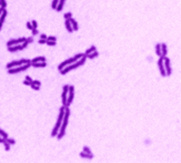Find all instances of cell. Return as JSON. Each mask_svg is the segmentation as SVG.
Masks as SVG:
<instances>
[{
	"label": "cell",
	"mask_w": 181,
	"mask_h": 163,
	"mask_svg": "<svg viewBox=\"0 0 181 163\" xmlns=\"http://www.w3.org/2000/svg\"><path fill=\"white\" fill-rule=\"evenodd\" d=\"M28 45H29V43H28V42H27V41H24V42H23V43H22V47H23L24 49H26L27 47H28Z\"/></svg>",
	"instance_id": "60d3db41"
},
{
	"label": "cell",
	"mask_w": 181,
	"mask_h": 163,
	"mask_svg": "<svg viewBox=\"0 0 181 163\" xmlns=\"http://www.w3.org/2000/svg\"><path fill=\"white\" fill-rule=\"evenodd\" d=\"M23 84L24 85H31V83H30L29 81H27V80H24V81H23Z\"/></svg>",
	"instance_id": "b9f144b4"
},
{
	"label": "cell",
	"mask_w": 181,
	"mask_h": 163,
	"mask_svg": "<svg viewBox=\"0 0 181 163\" xmlns=\"http://www.w3.org/2000/svg\"><path fill=\"white\" fill-rule=\"evenodd\" d=\"M160 47H161V57L164 58L167 57V53H168V47L165 43H160Z\"/></svg>",
	"instance_id": "9a60e30c"
},
{
	"label": "cell",
	"mask_w": 181,
	"mask_h": 163,
	"mask_svg": "<svg viewBox=\"0 0 181 163\" xmlns=\"http://www.w3.org/2000/svg\"><path fill=\"white\" fill-rule=\"evenodd\" d=\"M26 63H31V60L30 59H20V60H15V61H11V62L7 63L6 68L8 69H11V68H16V67H19V66H22V64H26Z\"/></svg>",
	"instance_id": "5b68a950"
},
{
	"label": "cell",
	"mask_w": 181,
	"mask_h": 163,
	"mask_svg": "<svg viewBox=\"0 0 181 163\" xmlns=\"http://www.w3.org/2000/svg\"><path fill=\"white\" fill-rule=\"evenodd\" d=\"M58 2H59V0H52V2H51V8H52L53 10H56V9H57Z\"/></svg>",
	"instance_id": "d4e9b609"
},
{
	"label": "cell",
	"mask_w": 181,
	"mask_h": 163,
	"mask_svg": "<svg viewBox=\"0 0 181 163\" xmlns=\"http://www.w3.org/2000/svg\"><path fill=\"white\" fill-rule=\"evenodd\" d=\"M26 41L28 42V43H32L33 42V37L31 36V37H29V38H26Z\"/></svg>",
	"instance_id": "836d02e7"
},
{
	"label": "cell",
	"mask_w": 181,
	"mask_h": 163,
	"mask_svg": "<svg viewBox=\"0 0 181 163\" xmlns=\"http://www.w3.org/2000/svg\"><path fill=\"white\" fill-rule=\"evenodd\" d=\"M47 40H51V41H57V38L54 36H50V37H48Z\"/></svg>",
	"instance_id": "8d00e7d4"
},
{
	"label": "cell",
	"mask_w": 181,
	"mask_h": 163,
	"mask_svg": "<svg viewBox=\"0 0 181 163\" xmlns=\"http://www.w3.org/2000/svg\"><path fill=\"white\" fill-rule=\"evenodd\" d=\"M47 38H48V36H46L45 33H41V35H40V39H45V40H47Z\"/></svg>",
	"instance_id": "74e56055"
},
{
	"label": "cell",
	"mask_w": 181,
	"mask_h": 163,
	"mask_svg": "<svg viewBox=\"0 0 181 163\" xmlns=\"http://www.w3.org/2000/svg\"><path fill=\"white\" fill-rule=\"evenodd\" d=\"M68 89L69 84H64L62 88V93H61V102L63 107H67V98H68Z\"/></svg>",
	"instance_id": "ba28073f"
},
{
	"label": "cell",
	"mask_w": 181,
	"mask_h": 163,
	"mask_svg": "<svg viewBox=\"0 0 181 163\" xmlns=\"http://www.w3.org/2000/svg\"><path fill=\"white\" fill-rule=\"evenodd\" d=\"M6 141H7V142L9 143V144H10V145H13V144H16V140H15V139H12V138H6V139H5Z\"/></svg>",
	"instance_id": "cb8c5ba5"
},
{
	"label": "cell",
	"mask_w": 181,
	"mask_h": 163,
	"mask_svg": "<svg viewBox=\"0 0 181 163\" xmlns=\"http://www.w3.org/2000/svg\"><path fill=\"white\" fill-rule=\"evenodd\" d=\"M46 45L50 46V47H54L56 46V41H51V40H46Z\"/></svg>",
	"instance_id": "484cf974"
},
{
	"label": "cell",
	"mask_w": 181,
	"mask_h": 163,
	"mask_svg": "<svg viewBox=\"0 0 181 163\" xmlns=\"http://www.w3.org/2000/svg\"><path fill=\"white\" fill-rule=\"evenodd\" d=\"M6 8H2V7H0V16H1V13L4 12V10H5Z\"/></svg>",
	"instance_id": "ee69618b"
},
{
	"label": "cell",
	"mask_w": 181,
	"mask_h": 163,
	"mask_svg": "<svg viewBox=\"0 0 181 163\" xmlns=\"http://www.w3.org/2000/svg\"><path fill=\"white\" fill-rule=\"evenodd\" d=\"M32 84H36V85H39V87H40V85H41V82L39 81V80H33V81H32Z\"/></svg>",
	"instance_id": "d590c367"
},
{
	"label": "cell",
	"mask_w": 181,
	"mask_h": 163,
	"mask_svg": "<svg viewBox=\"0 0 181 163\" xmlns=\"http://www.w3.org/2000/svg\"><path fill=\"white\" fill-rule=\"evenodd\" d=\"M30 87H31L33 90H36V91H39V90H40V87H39V85H36V84H32V83H31V85H30Z\"/></svg>",
	"instance_id": "4dcf8cb0"
},
{
	"label": "cell",
	"mask_w": 181,
	"mask_h": 163,
	"mask_svg": "<svg viewBox=\"0 0 181 163\" xmlns=\"http://www.w3.org/2000/svg\"><path fill=\"white\" fill-rule=\"evenodd\" d=\"M97 50V47L96 46H91L90 48H88L87 50H86V52H85V56H87V54H90V53H92L93 51H96Z\"/></svg>",
	"instance_id": "7402d4cb"
},
{
	"label": "cell",
	"mask_w": 181,
	"mask_h": 163,
	"mask_svg": "<svg viewBox=\"0 0 181 163\" xmlns=\"http://www.w3.org/2000/svg\"><path fill=\"white\" fill-rule=\"evenodd\" d=\"M64 27H66L67 31H68L69 33H72V32H73L72 26H71V23H70V21H69V20H64Z\"/></svg>",
	"instance_id": "2e32d148"
},
{
	"label": "cell",
	"mask_w": 181,
	"mask_h": 163,
	"mask_svg": "<svg viewBox=\"0 0 181 163\" xmlns=\"http://www.w3.org/2000/svg\"><path fill=\"white\" fill-rule=\"evenodd\" d=\"M68 20L70 21V23H71L73 31H78V30H79V24H78V22L76 21V19H73V18L71 17V18H70V19H68Z\"/></svg>",
	"instance_id": "5bb4252c"
},
{
	"label": "cell",
	"mask_w": 181,
	"mask_h": 163,
	"mask_svg": "<svg viewBox=\"0 0 181 163\" xmlns=\"http://www.w3.org/2000/svg\"><path fill=\"white\" fill-rule=\"evenodd\" d=\"M5 142V138H2L1 135H0V143H4Z\"/></svg>",
	"instance_id": "7bdbcfd3"
},
{
	"label": "cell",
	"mask_w": 181,
	"mask_h": 163,
	"mask_svg": "<svg viewBox=\"0 0 181 163\" xmlns=\"http://www.w3.org/2000/svg\"><path fill=\"white\" fill-rule=\"evenodd\" d=\"M33 62H46V58L45 57H36L31 60V63Z\"/></svg>",
	"instance_id": "ffe728a7"
},
{
	"label": "cell",
	"mask_w": 181,
	"mask_h": 163,
	"mask_svg": "<svg viewBox=\"0 0 181 163\" xmlns=\"http://www.w3.org/2000/svg\"><path fill=\"white\" fill-rule=\"evenodd\" d=\"M31 32H32V37H33V36L39 35V30H38V29H32V30H31Z\"/></svg>",
	"instance_id": "e575fe53"
},
{
	"label": "cell",
	"mask_w": 181,
	"mask_h": 163,
	"mask_svg": "<svg viewBox=\"0 0 181 163\" xmlns=\"http://www.w3.org/2000/svg\"><path fill=\"white\" fill-rule=\"evenodd\" d=\"M31 67H33V68H45V67H47V62H33V63H31Z\"/></svg>",
	"instance_id": "ac0fdd59"
},
{
	"label": "cell",
	"mask_w": 181,
	"mask_h": 163,
	"mask_svg": "<svg viewBox=\"0 0 181 163\" xmlns=\"http://www.w3.org/2000/svg\"><path fill=\"white\" fill-rule=\"evenodd\" d=\"M64 109H66V107L62 106V107L60 108V110H59V115H58L57 122H56V124H54L52 131H51V137H52V138L57 137L58 132H59V130H60L61 123H62V120H63V115H64Z\"/></svg>",
	"instance_id": "3957f363"
},
{
	"label": "cell",
	"mask_w": 181,
	"mask_h": 163,
	"mask_svg": "<svg viewBox=\"0 0 181 163\" xmlns=\"http://www.w3.org/2000/svg\"><path fill=\"white\" fill-rule=\"evenodd\" d=\"M82 151H83V152H86V153H89V154H91V153H92V152H91V150H90V147H89V146H87V145H85V146H83V149H82Z\"/></svg>",
	"instance_id": "83f0119b"
},
{
	"label": "cell",
	"mask_w": 181,
	"mask_h": 163,
	"mask_svg": "<svg viewBox=\"0 0 181 163\" xmlns=\"http://www.w3.org/2000/svg\"><path fill=\"white\" fill-rule=\"evenodd\" d=\"M69 118H70V109H69V107H66L62 123H61L60 130H59V132H58V134L56 137L58 140H61L63 138V135L66 134V129H67V125H68V123H69Z\"/></svg>",
	"instance_id": "6da1fadb"
},
{
	"label": "cell",
	"mask_w": 181,
	"mask_h": 163,
	"mask_svg": "<svg viewBox=\"0 0 181 163\" xmlns=\"http://www.w3.org/2000/svg\"><path fill=\"white\" fill-rule=\"evenodd\" d=\"M30 67H31V63H26V64H22V66H19V67H16V68H11V69H8V73L9 75H16V73L26 71V70H28Z\"/></svg>",
	"instance_id": "8992f818"
},
{
	"label": "cell",
	"mask_w": 181,
	"mask_h": 163,
	"mask_svg": "<svg viewBox=\"0 0 181 163\" xmlns=\"http://www.w3.org/2000/svg\"><path fill=\"white\" fill-rule=\"evenodd\" d=\"M23 47H22V43L21 45H15V46H10L8 47V51L11 52V53H15V52H18V51H21L23 50Z\"/></svg>",
	"instance_id": "7c38bea8"
},
{
	"label": "cell",
	"mask_w": 181,
	"mask_h": 163,
	"mask_svg": "<svg viewBox=\"0 0 181 163\" xmlns=\"http://www.w3.org/2000/svg\"><path fill=\"white\" fill-rule=\"evenodd\" d=\"M31 23H32L33 29H38V22H37L36 20H32V21H31Z\"/></svg>",
	"instance_id": "1f68e13d"
},
{
	"label": "cell",
	"mask_w": 181,
	"mask_h": 163,
	"mask_svg": "<svg viewBox=\"0 0 181 163\" xmlns=\"http://www.w3.org/2000/svg\"><path fill=\"white\" fill-rule=\"evenodd\" d=\"M71 17H72V13H71V12H67V13H64V14H63L64 20H68V19H70Z\"/></svg>",
	"instance_id": "f1b7e54d"
},
{
	"label": "cell",
	"mask_w": 181,
	"mask_h": 163,
	"mask_svg": "<svg viewBox=\"0 0 181 163\" xmlns=\"http://www.w3.org/2000/svg\"><path fill=\"white\" fill-rule=\"evenodd\" d=\"M158 67H159V71H160V75L162 77H167L165 76V70H164V64H163V58L159 57L158 60Z\"/></svg>",
	"instance_id": "8fae6325"
},
{
	"label": "cell",
	"mask_w": 181,
	"mask_h": 163,
	"mask_svg": "<svg viewBox=\"0 0 181 163\" xmlns=\"http://www.w3.org/2000/svg\"><path fill=\"white\" fill-rule=\"evenodd\" d=\"M64 2H66V0H59V2H58V6H57V11H61L63 9V6H64Z\"/></svg>",
	"instance_id": "44dd1931"
},
{
	"label": "cell",
	"mask_w": 181,
	"mask_h": 163,
	"mask_svg": "<svg viewBox=\"0 0 181 163\" xmlns=\"http://www.w3.org/2000/svg\"><path fill=\"white\" fill-rule=\"evenodd\" d=\"M80 156H81L82 159H89V160H92L94 158V155L92 154V153H91V154H89V153H86L83 151L80 152Z\"/></svg>",
	"instance_id": "e0dca14e"
},
{
	"label": "cell",
	"mask_w": 181,
	"mask_h": 163,
	"mask_svg": "<svg viewBox=\"0 0 181 163\" xmlns=\"http://www.w3.org/2000/svg\"><path fill=\"white\" fill-rule=\"evenodd\" d=\"M73 97H75V87L73 85H69L68 89V98H67V107H70L73 101Z\"/></svg>",
	"instance_id": "52a82bcc"
},
{
	"label": "cell",
	"mask_w": 181,
	"mask_h": 163,
	"mask_svg": "<svg viewBox=\"0 0 181 163\" xmlns=\"http://www.w3.org/2000/svg\"><path fill=\"white\" fill-rule=\"evenodd\" d=\"M38 42H39L40 45H46V40H45V39H40Z\"/></svg>",
	"instance_id": "ab89813d"
},
{
	"label": "cell",
	"mask_w": 181,
	"mask_h": 163,
	"mask_svg": "<svg viewBox=\"0 0 181 163\" xmlns=\"http://www.w3.org/2000/svg\"><path fill=\"white\" fill-rule=\"evenodd\" d=\"M156 53H157L158 57H161V47H160V43L156 45Z\"/></svg>",
	"instance_id": "603a6c76"
},
{
	"label": "cell",
	"mask_w": 181,
	"mask_h": 163,
	"mask_svg": "<svg viewBox=\"0 0 181 163\" xmlns=\"http://www.w3.org/2000/svg\"><path fill=\"white\" fill-rule=\"evenodd\" d=\"M163 64H164V70H165V76L169 77L172 71H171V64H170V59L168 57L163 58Z\"/></svg>",
	"instance_id": "9c48e42d"
},
{
	"label": "cell",
	"mask_w": 181,
	"mask_h": 163,
	"mask_svg": "<svg viewBox=\"0 0 181 163\" xmlns=\"http://www.w3.org/2000/svg\"><path fill=\"white\" fill-rule=\"evenodd\" d=\"M26 26H27V29H29V30H32V29H33V27H32V23H31V22H29V21H28V22L26 23Z\"/></svg>",
	"instance_id": "d6a6232c"
},
{
	"label": "cell",
	"mask_w": 181,
	"mask_h": 163,
	"mask_svg": "<svg viewBox=\"0 0 181 163\" xmlns=\"http://www.w3.org/2000/svg\"><path fill=\"white\" fill-rule=\"evenodd\" d=\"M86 60H87V58H86V56H83L81 58V59H79L77 62L75 63H72V64H69V66H67L66 68H63V69H61L59 70L60 71V75H67L68 72L70 71H72V70H75V69H78L79 67H81V66H83L85 62H86Z\"/></svg>",
	"instance_id": "7a4b0ae2"
},
{
	"label": "cell",
	"mask_w": 181,
	"mask_h": 163,
	"mask_svg": "<svg viewBox=\"0 0 181 163\" xmlns=\"http://www.w3.org/2000/svg\"><path fill=\"white\" fill-rule=\"evenodd\" d=\"M83 56H85V53H77V54H75L73 57L69 58V59H67V60H64L63 62H61L59 66H58V69L61 70V69H63V68H66L67 66H69V64H72V63L77 62V61H78L79 59H81Z\"/></svg>",
	"instance_id": "277c9868"
},
{
	"label": "cell",
	"mask_w": 181,
	"mask_h": 163,
	"mask_svg": "<svg viewBox=\"0 0 181 163\" xmlns=\"http://www.w3.org/2000/svg\"><path fill=\"white\" fill-rule=\"evenodd\" d=\"M0 135H1L2 138H5V139H6V138H8V133L6 131L2 130V129H0Z\"/></svg>",
	"instance_id": "f546056e"
},
{
	"label": "cell",
	"mask_w": 181,
	"mask_h": 163,
	"mask_svg": "<svg viewBox=\"0 0 181 163\" xmlns=\"http://www.w3.org/2000/svg\"><path fill=\"white\" fill-rule=\"evenodd\" d=\"M26 80H27V81H29L30 83H32V81H33V80H32L31 78H30L29 76H26Z\"/></svg>",
	"instance_id": "f35d334b"
},
{
	"label": "cell",
	"mask_w": 181,
	"mask_h": 163,
	"mask_svg": "<svg viewBox=\"0 0 181 163\" xmlns=\"http://www.w3.org/2000/svg\"><path fill=\"white\" fill-rule=\"evenodd\" d=\"M26 41V38L21 37V38H18V39H12V40H9L7 42V47H10V46H15V45H21Z\"/></svg>",
	"instance_id": "30bf717a"
},
{
	"label": "cell",
	"mask_w": 181,
	"mask_h": 163,
	"mask_svg": "<svg viewBox=\"0 0 181 163\" xmlns=\"http://www.w3.org/2000/svg\"><path fill=\"white\" fill-rule=\"evenodd\" d=\"M2 144L5 145V150H6V151H10V144H9V143L7 142V141L5 140V142L2 143Z\"/></svg>",
	"instance_id": "4316f807"
},
{
	"label": "cell",
	"mask_w": 181,
	"mask_h": 163,
	"mask_svg": "<svg viewBox=\"0 0 181 163\" xmlns=\"http://www.w3.org/2000/svg\"><path fill=\"white\" fill-rule=\"evenodd\" d=\"M99 56V52H98L97 50L96 51H93L92 53H90V54H87V56H86V58H87V59H96V58Z\"/></svg>",
	"instance_id": "d6986e66"
},
{
	"label": "cell",
	"mask_w": 181,
	"mask_h": 163,
	"mask_svg": "<svg viewBox=\"0 0 181 163\" xmlns=\"http://www.w3.org/2000/svg\"><path fill=\"white\" fill-rule=\"evenodd\" d=\"M7 14H8V11L5 9L4 12L1 13V16H0V31H1V28H2V26H4V23H5L6 18H7Z\"/></svg>",
	"instance_id": "4fadbf2b"
}]
</instances>
